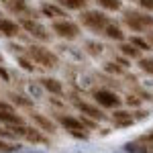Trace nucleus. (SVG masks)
<instances>
[{
  "label": "nucleus",
  "mask_w": 153,
  "mask_h": 153,
  "mask_svg": "<svg viewBox=\"0 0 153 153\" xmlns=\"http://www.w3.org/2000/svg\"><path fill=\"white\" fill-rule=\"evenodd\" d=\"M123 25L131 33L141 35L153 29V14L141 10V8H127V10H123Z\"/></svg>",
  "instance_id": "nucleus-1"
},
{
  "label": "nucleus",
  "mask_w": 153,
  "mask_h": 153,
  "mask_svg": "<svg viewBox=\"0 0 153 153\" xmlns=\"http://www.w3.org/2000/svg\"><path fill=\"white\" fill-rule=\"evenodd\" d=\"M27 55L33 59V63L41 65V68H45V70H55V68L59 65V57L49 47L41 45V43H33V45H29V47H27Z\"/></svg>",
  "instance_id": "nucleus-2"
},
{
  "label": "nucleus",
  "mask_w": 153,
  "mask_h": 153,
  "mask_svg": "<svg viewBox=\"0 0 153 153\" xmlns=\"http://www.w3.org/2000/svg\"><path fill=\"white\" fill-rule=\"evenodd\" d=\"M110 23V16L106 14L104 10H82L80 12V25L86 27V29H90L92 33H102L106 27Z\"/></svg>",
  "instance_id": "nucleus-3"
},
{
  "label": "nucleus",
  "mask_w": 153,
  "mask_h": 153,
  "mask_svg": "<svg viewBox=\"0 0 153 153\" xmlns=\"http://www.w3.org/2000/svg\"><path fill=\"white\" fill-rule=\"evenodd\" d=\"M51 33L59 39H65V41H74V39H78L80 33H82V29H80V25L70 21V19H59V21H53L51 23Z\"/></svg>",
  "instance_id": "nucleus-4"
},
{
  "label": "nucleus",
  "mask_w": 153,
  "mask_h": 153,
  "mask_svg": "<svg viewBox=\"0 0 153 153\" xmlns=\"http://www.w3.org/2000/svg\"><path fill=\"white\" fill-rule=\"evenodd\" d=\"M19 23H21V29H23L25 33H29L33 39L41 41V43H47L49 39H51L49 29L45 27V25H41L37 19H21Z\"/></svg>",
  "instance_id": "nucleus-5"
},
{
  "label": "nucleus",
  "mask_w": 153,
  "mask_h": 153,
  "mask_svg": "<svg viewBox=\"0 0 153 153\" xmlns=\"http://www.w3.org/2000/svg\"><path fill=\"white\" fill-rule=\"evenodd\" d=\"M55 118H57V123L68 131L70 135L78 137V139H88V131H86V127H84V123L80 118L70 117V114H61V112H57Z\"/></svg>",
  "instance_id": "nucleus-6"
},
{
  "label": "nucleus",
  "mask_w": 153,
  "mask_h": 153,
  "mask_svg": "<svg viewBox=\"0 0 153 153\" xmlns=\"http://www.w3.org/2000/svg\"><path fill=\"white\" fill-rule=\"evenodd\" d=\"M94 102L100 108H108V110H114V108H120L123 104V100H120V96L117 92H112V90H106V88H98L94 90Z\"/></svg>",
  "instance_id": "nucleus-7"
},
{
  "label": "nucleus",
  "mask_w": 153,
  "mask_h": 153,
  "mask_svg": "<svg viewBox=\"0 0 153 153\" xmlns=\"http://www.w3.org/2000/svg\"><path fill=\"white\" fill-rule=\"evenodd\" d=\"M23 123H25L23 117L16 112V108H14L10 102L0 100V125L12 127V125H23Z\"/></svg>",
  "instance_id": "nucleus-8"
},
{
  "label": "nucleus",
  "mask_w": 153,
  "mask_h": 153,
  "mask_svg": "<svg viewBox=\"0 0 153 153\" xmlns=\"http://www.w3.org/2000/svg\"><path fill=\"white\" fill-rule=\"evenodd\" d=\"M74 104L82 112V117H88V118H92V120H104L106 118V114L102 112V108L98 104H90L86 100H74Z\"/></svg>",
  "instance_id": "nucleus-9"
},
{
  "label": "nucleus",
  "mask_w": 153,
  "mask_h": 153,
  "mask_svg": "<svg viewBox=\"0 0 153 153\" xmlns=\"http://www.w3.org/2000/svg\"><path fill=\"white\" fill-rule=\"evenodd\" d=\"M39 12H41L43 16L53 19V21H59V19H65V16H68V10H65L63 6H59L57 2H43V4L39 6Z\"/></svg>",
  "instance_id": "nucleus-10"
},
{
  "label": "nucleus",
  "mask_w": 153,
  "mask_h": 153,
  "mask_svg": "<svg viewBox=\"0 0 153 153\" xmlns=\"http://www.w3.org/2000/svg\"><path fill=\"white\" fill-rule=\"evenodd\" d=\"M21 23L19 21H12V19H6L2 16L0 19V35L6 37V39H12V37H19L21 35Z\"/></svg>",
  "instance_id": "nucleus-11"
},
{
  "label": "nucleus",
  "mask_w": 153,
  "mask_h": 153,
  "mask_svg": "<svg viewBox=\"0 0 153 153\" xmlns=\"http://www.w3.org/2000/svg\"><path fill=\"white\" fill-rule=\"evenodd\" d=\"M31 120L35 123L39 129L43 131V133H49V135H53L55 133V123L51 120L49 117H45V114H41V112H37V110H31Z\"/></svg>",
  "instance_id": "nucleus-12"
},
{
  "label": "nucleus",
  "mask_w": 153,
  "mask_h": 153,
  "mask_svg": "<svg viewBox=\"0 0 153 153\" xmlns=\"http://www.w3.org/2000/svg\"><path fill=\"white\" fill-rule=\"evenodd\" d=\"M39 84L43 86V90H45V92H49V94H55V96H61V94H63V84L59 82L57 78L43 76V78H39Z\"/></svg>",
  "instance_id": "nucleus-13"
},
{
  "label": "nucleus",
  "mask_w": 153,
  "mask_h": 153,
  "mask_svg": "<svg viewBox=\"0 0 153 153\" xmlns=\"http://www.w3.org/2000/svg\"><path fill=\"white\" fill-rule=\"evenodd\" d=\"M112 120H114L117 127H129V125L135 123V117H133V112H129V110L114 108V112H112Z\"/></svg>",
  "instance_id": "nucleus-14"
},
{
  "label": "nucleus",
  "mask_w": 153,
  "mask_h": 153,
  "mask_svg": "<svg viewBox=\"0 0 153 153\" xmlns=\"http://www.w3.org/2000/svg\"><path fill=\"white\" fill-rule=\"evenodd\" d=\"M102 35H104L106 39H110V41H117V43L125 41V31L120 29V25L112 23V21H110V23H108V27L102 31Z\"/></svg>",
  "instance_id": "nucleus-15"
},
{
  "label": "nucleus",
  "mask_w": 153,
  "mask_h": 153,
  "mask_svg": "<svg viewBox=\"0 0 153 153\" xmlns=\"http://www.w3.org/2000/svg\"><path fill=\"white\" fill-rule=\"evenodd\" d=\"M118 51H120V55H125L129 61H131V59H141L143 57V51H141V49H137L133 43H129V41H120Z\"/></svg>",
  "instance_id": "nucleus-16"
},
{
  "label": "nucleus",
  "mask_w": 153,
  "mask_h": 153,
  "mask_svg": "<svg viewBox=\"0 0 153 153\" xmlns=\"http://www.w3.org/2000/svg\"><path fill=\"white\" fill-rule=\"evenodd\" d=\"M23 139H27L29 143H49V139L45 137V133L41 129H33V127H27V129H25Z\"/></svg>",
  "instance_id": "nucleus-17"
},
{
  "label": "nucleus",
  "mask_w": 153,
  "mask_h": 153,
  "mask_svg": "<svg viewBox=\"0 0 153 153\" xmlns=\"http://www.w3.org/2000/svg\"><path fill=\"white\" fill-rule=\"evenodd\" d=\"M59 6H63L65 10H78V12H82L86 10V6H88V2L90 0H55Z\"/></svg>",
  "instance_id": "nucleus-18"
},
{
  "label": "nucleus",
  "mask_w": 153,
  "mask_h": 153,
  "mask_svg": "<svg viewBox=\"0 0 153 153\" xmlns=\"http://www.w3.org/2000/svg\"><path fill=\"white\" fill-rule=\"evenodd\" d=\"M104 12H118L123 10V0H94Z\"/></svg>",
  "instance_id": "nucleus-19"
},
{
  "label": "nucleus",
  "mask_w": 153,
  "mask_h": 153,
  "mask_svg": "<svg viewBox=\"0 0 153 153\" xmlns=\"http://www.w3.org/2000/svg\"><path fill=\"white\" fill-rule=\"evenodd\" d=\"M8 98H10V104H19V106H23V108H31V106H33V102H31L27 96L16 94V92H10Z\"/></svg>",
  "instance_id": "nucleus-20"
},
{
  "label": "nucleus",
  "mask_w": 153,
  "mask_h": 153,
  "mask_svg": "<svg viewBox=\"0 0 153 153\" xmlns=\"http://www.w3.org/2000/svg\"><path fill=\"white\" fill-rule=\"evenodd\" d=\"M129 43H133L137 49H141V51H149L151 49V45H149V41L145 39V37H139V35H133L129 39Z\"/></svg>",
  "instance_id": "nucleus-21"
},
{
  "label": "nucleus",
  "mask_w": 153,
  "mask_h": 153,
  "mask_svg": "<svg viewBox=\"0 0 153 153\" xmlns=\"http://www.w3.org/2000/svg\"><path fill=\"white\" fill-rule=\"evenodd\" d=\"M19 149H21L19 143H10V141L0 139V153H14V151H19Z\"/></svg>",
  "instance_id": "nucleus-22"
},
{
  "label": "nucleus",
  "mask_w": 153,
  "mask_h": 153,
  "mask_svg": "<svg viewBox=\"0 0 153 153\" xmlns=\"http://www.w3.org/2000/svg\"><path fill=\"white\" fill-rule=\"evenodd\" d=\"M137 61H139V68L145 74L153 76V57H141V59H137Z\"/></svg>",
  "instance_id": "nucleus-23"
},
{
  "label": "nucleus",
  "mask_w": 153,
  "mask_h": 153,
  "mask_svg": "<svg viewBox=\"0 0 153 153\" xmlns=\"http://www.w3.org/2000/svg\"><path fill=\"white\" fill-rule=\"evenodd\" d=\"M86 47H90V53H92V55H100V53H102V45H100V43H94V41H88V43H86Z\"/></svg>",
  "instance_id": "nucleus-24"
},
{
  "label": "nucleus",
  "mask_w": 153,
  "mask_h": 153,
  "mask_svg": "<svg viewBox=\"0 0 153 153\" xmlns=\"http://www.w3.org/2000/svg\"><path fill=\"white\" fill-rule=\"evenodd\" d=\"M19 63H21V65H23L27 71H33V70H35V65H33V59H31V57L27 59L25 55H21V57H19Z\"/></svg>",
  "instance_id": "nucleus-25"
},
{
  "label": "nucleus",
  "mask_w": 153,
  "mask_h": 153,
  "mask_svg": "<svg viewBox=\"0 0 153 153\" xmlns=\"http://www.w3.org/2000/svg\"><path fill=\"white\" fill-rule=\"evenodd\" d=\"M137 2H139V8H141V10L153 14V0H137Z\"/></svg>",
  "instance_id": "nucleus-26"
},
{
  "label": "nucleus",
  "mask_w": 153,
  "mask_h": 153,
  "mask_svg": "<svg viewBox=\"0 0 153 153\" xmlns=\"http://www.w3.org/2000/svg\"><path fill=\"white\" fill-rule=\"evenodd\" d=\"M127 102H129V104H133V106H139V104H141V100H139L137 96H129V98H127Z\"/></svg>",
  "instance_id": "nucleus-27"
},
{
  "label": "nucleus",
  "mask_w": 153,
  "mask_h": 153,
  "mask_svg": "<svg viewBox=\"0 0 153 153\" xmlns=\"http://www.w3.org/2000/svg\"><path fill=\"white\" fill-rule=\"evenodd\" d=\"M10 137H12V135L8 133V131H6V129H2V127H0V139H10Z\"/></svg>",
  "instance_id": "nucleus-28"
},
{
  "label": "nucleus",
  "mask_w": 153,
  "mask_h": 153,
  "mask_svg": "<svg viewBox=\"0 0 153 153\" xmlns=\"http://www.w3.org/2000/svg\"><path fill=\"white\" fill-rule=\"evenodd\" d=\"M145 39L149 41V45L153 47V29H151V31H147V33H145Z\"/></svg>",
  "instance_id": "nucleus-29"
},
{
  "label": "nucleus",
  "mask_w": 153,
  "mask_h": 153,
  "mask_svg": "<svg viewBox=\"0 0 153 153\" xmlns=\"http://www.w3.org/2000/svg\"><path fill=\"white\" fill-rule=\"evenodd\" d=\"M2 2H4V4H6V2H19V0H2Z\"/></svg>",
  "instance_id": "nucleus-30"
},
{
  "label": "nucleus",
  "mask_w": 153,
  "mask_h": 153,
  "mask_svg": "<svg viewBox=\"0 0 153 153\" xmlns=\"http://www.w3.org/2000/svg\"><path fill=\"white\" fill-rule=\"evenodd\" d=\"M0 63H2V55H0Z\"/></svg>",
  "instance_id": "nucleus-31"
},
{
  "label": "nucleus",
  "mask_w": 153,
  "mask_h": 153,
  "mask_svg": "<svg viewBox=\"0 0 153 153\" xmlns=\"http://www.w3.org/2000/svg\"><path fill=\"white\" fill-rule=\"evenodd\" d=\"M0 19H2V14H0Z\"/></svg>",
  "instance_id": "nucleus-32"
}]
</instances>
